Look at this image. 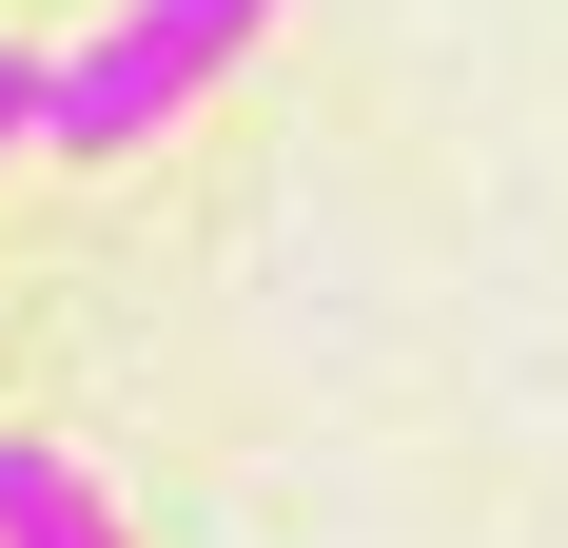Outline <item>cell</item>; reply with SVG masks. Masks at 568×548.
<instances>
[{
	"label": "cell",
	"instance_id": "6da1fadb",
	"mask_svg": "<svg viewBox=\"0 0 568 548\" xmlns=\"http://www.w3.org/2000/svg\"><path fill=\"white\" fill-rule=\"evenodd\" d=\"M255 20H275V0H118L79 59H40V158H79V176H99V158H158L176 118L255 59Z\"/></svg>",
	"mask_w": 568,
	"mask_h": 548
},
{
	"label": "cell",
	"instance_id": "7a4b0ae2",
	"mask_svg": "<svg viewBox=\"0 0 568 548\" xmlns=\"http://www.w3.org/2000/svg\"><path fill=\"white\" fill-rule=\"evenodd\" d=\"M0 548H138V529L99 509V470H79V450L0 432Z\"/></svg>",
	"mask_w": 568,
	"mask_h": 548
},
{
	"label": "cell",
	"instance_id": "3957f363",
	"mask_svg": "<svg viewBox=\"0 0 568 548\" xmlns=\"http://www.w3.org/2000/svg\"><path fill=\"white\" fill-rule=\"evenodd\" d=\"M20 138H40V59L0 40V158H20Z\"/></svg>",
	"mask_w": 568,
	"mask_h": 548
}]
</instances>
